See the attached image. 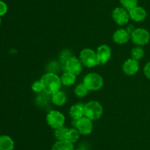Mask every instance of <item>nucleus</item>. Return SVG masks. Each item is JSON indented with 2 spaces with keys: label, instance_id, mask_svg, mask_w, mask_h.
<instances>
[{
  "label": "nucleus",
  "instance_id": "1",
  "mask_svg": "<svg viewBox=\"0 0 150 150\" xmlns=\"http://www.w3.org/2000/svg\"><path fill=\"white\" fill-rule=\"evenodd\" d=\"M40 81L42 85V91L48 95H52L61 88V78L53 72H48L43 74Z\"/></svg>",
  "mask_w": 150,
  "mask_h": 150
},
{
  "label": "nucleus",
  "instance_id": "2",
  "mask_svg": "<svg viewBox=\"0 0 150 150\" xmlns=\"http://www.w3.org/2000/svg\"><path fill=\"white\" fill-rule=\"evenodd\" d=\"M103 113V106L98 101H89L83 104V115L92 121L99 119Z\"/></svg>",
  "mask_w": 150,
  "mask_h": 150
},
{
  "label": "nucleus",
  "instance_id": "3",
  "mask_svg": "<svg viewBox=\"0 0 150 150\" xmlns=\"http://www.w3.org/2000/svg\"><path fill=\"white\" fill-rule=\"evenodd\" d=\"M79 58L83 66L85 67L93 68L100 64L96 51L92 49L86 48L81 50L79 54Z\"/></svg>",
  "mask_w": 150,
  "mask_h": 150
},
{
  "label": "nucleus",
  "instance_id": "4",
  "mask_svg": "<svg viewBox=\"0 0 150 150\" xmlns=\"http://www.w3.org/2000/svg\"><path fill=\"white\" fill-rule=\"evenodd\" d=\"M83 83L89 91H96L101 89L103 86V78L99 74L92 72L83 77Z\"/></svg>",
  "mask_w": 150,
  "mask_h": 150
},
{
  "label": "nucleus",
  "instance_id": "5",
  "mask_svg": "<svg viewBox=\"0 0 150 150\" xmlns=\"http://www.w3.org/2000/svg\"><path fill=\"white\" fill-rule=\"evenodd\" d=\"M130 39L133 44L139 46H144L149 43L150 34L144 28H136L130 33Z\"/></svg>",
  "mask_w": 150,
  "mask_h": 150
},
{
  "label": "nucleus",
  "instance_id": "6",
  "mask_svg": "<svg viewBox=\"0 0 150 150\" xmlns=\"http://www.w3.org/2000/svg\"><path fill=\"white\" fill-rule=\"evenodd\" d=\"M46 122L52 129H58L64 126L65 123V117L63 113L58 110H51L46 116Z\"/></svg>",
  "mask_w": 150,
  "mask_h": 150
},
{
  "label": "nucleus",
  "instance_id": "7",
  "mask_svg": "<svg viewBox=\"0 0 150 150\" xmlns=\"http://www.w3.org/2000/svg\"><path fill=\"white\" fill-rule=\"evenodd\" d=\"M73 125L75 128H76L79 131L81 135H89L92 133L93 130L92 121L85 116L81 118L79 120H73Z\"/></svg>",
  "mask_w": 150,
  "mask_h": 150
},
{
  "label": "nucleus",
  "instance_id": "8",
  "mask_svg": "<svg viewBox=\"0 0 150 150\" xmlns=\"http://www.w3.org/2000/svg\"><path fill=\"white\" fill-rule=\"evenodd\" d=\"M64 69L67 72L73 74L79 75L83 70V65L80 61L79 58L76 57H70L67 59L64 63Z\"/></svg>",
  "mask_w": 150,
  "mask_h": 150
},
{
  "label": "nucleus",
  "instance_id": "9",
  "mask_svg": "<svg viewBox=\"0 0 150 150\" xmlns=\"http://www.w3.org/2000/svg\"><path fill=\"white\" fill-rule=\"evenodd\" d=\"M111 16L114 21L120 26L126 24L130 19L129 16V12L122 7L114 8L111 13Z\"/></svg>",
  "mask_w": 150,
  "mask_h": 150
},
{
  "label": "nucleus",
  "instance_id": "10",
  "mask_svg": "<svg viewBox=\"0 0 150 150\" xmlns=\"http://www.w3.org/2000/svg\"><path fill=\"white\" fill-rule=\"evenodd\" d=\"M97 56L100 64H105L109 61L111 57V49L109 46L106 44L100 45L96 51Z\"/></svg>",
  "mask_w": 150,
  "mask_h": 150
},
{
  "label": "nucleus",
  "instance_id": "11",
  "mask_svg": "<svg viewBox=\"0 0 150 150\" xmlns=\"http://www.w3.org/2000/svg\"><path fill=\"white\" fill-rule=\"evenodd\" d=\"M139 70V63L138 60L129 58L122 65V71L127 76H133Z\"/></svg>",
  "mask_w": 150,
  "mask_h": 150
},
{
  "label": "nucleus",
  "instance_id": "12",
  "mask_svg": "<svg viewBox=\"0 0 150 150\" xmlns=\"http://www.w3.org/2000/svg\"><path fill=\"white\" fill-rule=\"evenodd\" d=\"M130 39V33L125 29H119L114 32L113 40L117 44H125Z\"/></svg>",
  "mask_w": 150,
  "mask_h": 150
},
{
  "label": "nucleus",
  "instance_id": "13",
  "mask_svg": "<svg viewBox=\"0 0 150 150\" xmlns=\"http://www.w3.org/2000/svg\"><path fill=\"white\" fill-rule=\"evenodd\" d=\"M129 12L130 18L136 22L143 21L146 17V12L143 7L136 6Z\"/></svg>",
  "mask_w": 150,
  "mask_h": 150
},
{
  "label": "nucleus",
  "instance_id": "14",
  "mask_svg": "<svg viewBox=\"0 0 150 150\" xmlns=\"http://www.w3.org/2000/svg\"><path fill=\"white\" fill-rule=\"evenodd\" d=\"M70 116L73 120H79L81 118L83 117V104H75L72 105L70 108Z\"/></svg>",
  "mask_w": 150,
  "mask_h": 150
},
{
  "label": "nucleus",
  "instance_id": "15",
  "mask_svg": "<svg viewBox=\"0 0 150 150\" xmlns=\"http://www.w3.org/2000/svg\"><path fill=\"white\" fill-rule=\"evenodd\" d=\"M15 147L14 141L8 135L0 136V150H13Z\"/></svg>",
  "mask_w": 150,
  "mask_h": 150
},
{
  "label": "nucleus",
  "instance_id": "16",
  "mask_svg": "<svg viewBox=\"0 0 150 150\" xmlns=\"http://www.w3.org/2000/svg\"><path fill=\"white\" fill-rule=\"evenodd\" d=\"M51 150H75L73 143L67 140L57 141L51 147Z\"/></svg>",
  "mask_w": 150,
  "mask_h": 150
},
{
  "label": "nucleus",
  "instance_id": "17",
  "mask_svg": "<svg viewBox=\"0 0 150 150\" xmlns=\"http://www.w3.org/2000/svg\"><path fill=\"white\" fill-rule=\"evenodd\" d=\"M51 100H52V102L55 105L60 107V106L64 105L66 103V101H67V96L63 91L59 90V91L54 93L51 95Z\"/></svg>",
  "mask_w": 150,
  "mask_h": 150
},
{
  "label": "nucleus",
  "instance_id": "18",
  "mask_svg": "<svg viewBox=\"0 0 150 150\" xmlns=\"http://www.w3.org/2000/svg\"><path fill=\"white\" fill-rule=\"evenodd\" d=\"M60 78H61L62 85H64L65 86H70L76 82V76L70 72L65 71Z\"/></svg>",
  "mask_w": 150,
  "mask_h": 150
},
{
  "label": "nucleus",
  "instance_id": "19",
  "mask_svg": "<svg viewBox=\"0 0 150 150\" xmlns=\"http://www.w3.org/2000/svg\"><path fill=\"white\" fill-rule=\"evenodd\" d=\"M80 135L81 133L76 128L69 129L68 131H67L66 140H67V141H70V142L74 144V143L77 142V141H79V138H80Z\"/></svg>",
  "mask_w": 150,
  "mask_h": 150
},
{
  "label": "nucleus",
  "instance_id": "20",
  "mask_svg": "<svg viewBox=\"0 0 150 150\" xmlns=\"http://www.w3.org/2000/svg\"><path fill=\"white\" fill-rule=\"evenodd\" d=\"M68 129V128L64 126L58 128V129H54V136H55L56 139L57 141L66 140V137H67Z\"/></svg>",
  "mask_w": 150,
  "mask_h": 150
},
{
  "label": "nucleus",
  "instance_id": "21",
  "mask_svg": "<svg viewBox=\"0 0 150 150\" xmlns=\"http://www.w3.org/2000/svg\"><path fill=\"white\" fill-rule=\"evenodd\" d=\"M144 55V51L141 46H136L132 49L131 50V58L138 60H142Z\"/></svg>",
  "mask_w": 150,
  "mask_h": 150
},
{
  "label": "nucleus",
  "instance_id": "22",
  "mask_svg": "<svg viewBox=\"0 0 150 150\" xmlns=\"http://www.w3.org/2000/svg\"><path fill=\"white\" fill-rule=\"evenodd\" d=\"M74 92L75 94L78 97H81H81H84L87 95L88 92H89V90L83 85V83H81L76 87V88L74 90Z\"/></svg>",
  "mask_w": 150,
  "mask_h": 150
},
{
  "label": "nucleus",
  "instance_id": "23",
  "mask_svg": "<svg viewBox=\"0 0 150 150\" xmlns=\"http://www.w3.org/2000/svg\"><path fill=\"white\" fill-rule=\"evenodd\" d=\"M120 4L127 11H130L138 4V0H120Z\"/></svg>",
  "mask_w": 150,
  "mask_h": 150
},
{
  "label": "nucleus",
  "instance_id": "24",
  "mask_svg": "<svg viewBox=\"0 0 150 150\" xmlns=\"http://www.w3.org/2000/svg\"><path fill=\"white\" fill-rule=\"evenodd\" d=\"M32 89L34 92L36 93H40V91H42V85H41L40 81H37V82H35L33 84H32Z\"/></svg>",
  "mask_w": 150,
  "mask_h": 150
},
{
  "label": "nucleus",
  "instance_id": "25",
  "mask_svg": "<svg viewBox=\"0 0 150 150\" xmlns=\"http://www.w3.org/2000/svg\"><path fill=\"white\" fill-rule=\"evenodd\" d=\"M7 12V6L4 1H0V16H2L6 14Z\"/></svg>",
  "mask_w": 150,
  "mask_h": 150
},
{
  "label": "nucleus",
  "instance_id": "26",
  "mask_svg": "<svg viewBox=\"0 0 150 150\" xmlns=\"http://www.w3.org/2000/svg\"><path fill=\"white\" fill-rule=\"evenodd\" d=\"M144 75L150 79V62L147 63L146 64V66H144Z\"/></svg>",
  "mask_w": 150,
  "mask_h": 150
},
{
  "label": "nucleus",
  "instance_id": "27",
  "mask_svg": "<svg viewBox=\"0 0 150 150\" xmlns=\"http://www.w3.org/2000/svg\"><path fill=\"white\" fill-rule=\"evenodd\" d=\"M1 16H0V26H1Z\"/></svg>",
  "mask_w": 150,
  "mask_h": 150
},
{
  "label": "nucleus",
  "instance_id": "28",
  "mask_svg": "<svg viewBox=\"0 0 150 150\" xmlns=\"http://www.w3.org/2000/svg\"><path fill=\"white\" fill-rule=\"evenodd\" d=\"M75 150H83V149H75Z\"/></svg>",
  "mask_w": 150,
  "mask_h": 150
}]
</instances>
